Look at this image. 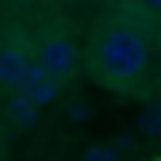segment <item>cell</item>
<instances>
[{
	"label": "cell",
	"mask_w": 161,
	"mask_h": 161,
	"mask_svg": "<svg viewBox=\"0 0 161 161\" xmlns=\"http://www.w3.org/2000/svg\"><path fill=\"white\" fill-rule=\"evenodd\" d=\"M80 161H119V150L108 146V142H96V146H88L80 153Z\"/></svg>",
	"instance_id": "obj_7"
},
{
	"label": "cell",
	"mask_w": 161,
	"mask_h": 161,
	"mask_svg": "<svg viewBox=\"0 0 161 161\" xmlns=\"http://www.w3.org/2000/svg\"><path fill=\"white\" fill-rule=\"evenodd\" d=\"M100 69L115 80H130L146 69V38L130 27H115L100 38Z\"/></svg>",
	"instance_id": "obj_1"
},
{
	"label": "cell",
	"mask_w": 161,
	"mask_h": 161,
	"mask_svg": "<svg viewBox=\"0 0 161 161\" xmlns=\"http://www.w3.org/2000/svg\"><path fill=\"white\" fill-rule=\"evenodd\" d=\"M38 65H42L50 77H65V73H73V65H77V50H73V42H69V38H62V35L46 38L42 50H38Z\"/></svg>",
	"instance_id": "obj_2"
},
{
	"label": "cell",
	"mask_w": 161,
	"mask_h": 161,
	"mask_svg": "<svg viewBox=\"0 0 161 161\" xmlns=\"http://www.w3.org/2000/svg\"><path fill=\"white\" fill-rule=\"evenodd\" d=\"M0 150H4V138H0Z\"/></svg>",
	"instance_id": "obj_10"
},
{
	"label": "cell",
	"mask_w": 161,
	"mask_h": 161,
	"mask_svg": "<svg viewBox=\"0 0 161 161\" xmlns=\"http://www.w3.org/2000/svg\"><path fill=\"white\" fill-rule=\"evenodd\" d=\"M142 8H150V12H161V0H142Z\"/></svg>",
	"instance_id": "obj_9"
},
{
	"label": "cell",
	"mask_w": 161,
	"mask_h": 161,
	"mask_svg": "<svg viewBox=\"0 0 161 161\" xmlns=\"http://www.w3.org/2000/svg\"><path fill=\"white\" fill-rule=\"evenodd\" d=\"M138 127H142V134H150V138H161V100H150V104L142 108Z\"/></svg>",
	"instance_id": "obj_6"
},
{
	"label": "cell",
	"mask_w": 161,
	"mask_h": 161,
	"mask_svg": "<svg viewBox=\"0 0 161 161\" xmlns=\"http://www.w3.org/2000/svg\"><path fill=\"white\" fill-rule=\"evenodd\" d=\"M65 108H69V119H73V123H80V119L88 115V111H85V100H69Z\"/></svg>",
	"instance_id": "obj_8"
},
{
	"label": "cell",
	"mask_w": 161,
	"mask_h": 161,
	"mask_svg": "<svg viewBox=\"0 0 161 161\" xmlns=\"http://www.w3.org/2000/svg\"><path fill=\"white\" fill-rule=\"evenodd\" d=\"M31 69V62L23 58V50L15 46H0V85H23V73Z\"/></svg>",
	"instance_id": "obj_4"
},
{
	"label": "cell",
	"mask_w": 161,
	"mask_h": 161,
	"mask_svg": "<svg viewBox=\"0 0 161 161\" xmlns=\"http://www.w3.org/2000/svg\"><path fill=\"white\" fill-rule=\"evenodd\" d=\"M8 119H12V123H19V127H27V123H35V119H38V104H35L31 96L19 92V96L8 100Z\"/></svg>",
	"instance_id": "obj_5"
},
{
	"label": "cell",
	"mask_w": 161,
	"mask_h": 161,
	"mask_svg": "<svg viewBox=\"0 0 161 161\" xmlns=\"http://www.w3.org/2000/svg\"><path fill=\"white\" fill-rule=\"evenodd\" d=\"M19 92H23V96H31L35 104H46V100H54L58 85H54V77H50L42 65H31V69L23 73V85H19Z\"/></svg>",
	"instance_id": "obj_3"
}]
</instances>
